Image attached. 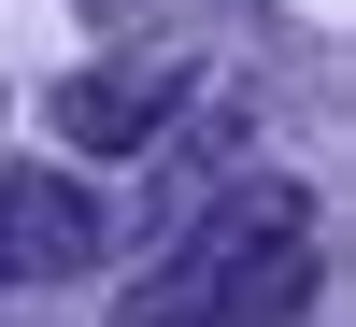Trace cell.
<instances>
[{"label": "cell", "instance_id": "1", "mask_svg": "<svg viewBox=\"0 0 356 327\" xmlns=\"http://www.w3.org/2000/svg\"><path fill=\"white\" fill-rule=\"evenodd\" d=\"M314 299V214L300 185H243L228 214H200L171 242V271H143L114 327H285Z\"/></svg>", "mask_w": 356, "mask_h": 327}, {"label": "cell", "instance_id": "2", "mask_svg": "<svg viewBox=\"0 0 356 327\" xmlns=\"http://www.w3.org/2000/svg\"><path fill=\"white\" fill-rule=\"evenodd\" d=\"M100 256V199L72 185V171H15L0 185V285H57Z\"/></svg>", "mask_w": 356, "mask_h": 327}, {"label": "cell", "instance_id": "3", "mask_svg": "<svg viewBox=\"0 0 356 327\" xmlns=\"http://www.w3.org/2000/svg\"><path fill=\"white\" fill-rule=\"evenodd\" d=\"M171 100H186V72H171V57H129V72H72L57 85V128H72L86 157H129Z\"/></svg>", "mask_w": 356, "mask_h": 327}]
</instances>
